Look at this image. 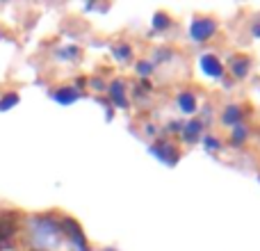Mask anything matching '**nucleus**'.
<instances>
[{
  "instance_id": "obj_1",
  "label": "nucleus",
  "mask_w": 260,
  "mask_h": 251,
  "mask_svg": "<svg viewBox=\"0 0 260 251\" xmlns=\"http://www.w3.org/2000/svg\"><path fill=\"white\" fill-rule=\"evenodd\" d=\"M32 229V244L39 251H55L59 249L64 235L59 231V222H55L53 217H37L30 222Z\"/></svg>"
},
{
  "instance_id": "obj_2",
  "label": "nucleus",
  "mask_w": 260,
  "mask_h": 251,
  "mask_svg": "<svg viewBox=\"0 0 260 251\" xmlns=\"http://www.w3.org/2000/svg\"><path fill=\"white\" fill-rule=\"evenodd\" d=\"M59 231H62L64 238H69L73 244H76L80 251H87V242H85V235H82L80 226H78L76 219H69V217H64L62 222H59Z\"/></svg>"
},
{
  "instance_id": "obj_3",
  "label": "nucleus",
  "mask_w": 260,
  "mask_h": 251,
  "mask_svg": "<svg viewBox=\"0 0 260 251\" xmlns=\"http://www.w3.org/2000/svg\"><path fill=\"white\" fill-rule=\"evenodd\" d=\"M215 30H217L215 21H210V18H194L192 25H189V39L197 41V44L206 41L215 35Z\"/></svg>"
},
{
  "instance_id": "obj_4",
  "label": "nucleus",
  "mask_w": 260,
  "mask_h": 251,
  "mask_svg": "<svg viewBox=\"0 0 260 251\" xmlns=\"http://www.w3.org/2000/svg\"><path fill=\"white\" fill-rule=\"evenodd\" d=\"M148 151H151L160 162H165L167 167L178 165V151H176V146H171V144H153Z\"/></svg>"
},
{
  "instance_id": "obj_5",
  "label": "nucleus",
  "mask_w": 260,
  "mask_h": 251,
  "mask_svg": "<svg viewBox=\"0 0 260 251\" xmlns=\"http://www.w3.org/2000/svg\"><path fill=\"white\" fill-rule=\"evenodd\" d=\"M199 64H201L203 73L210 76V78H221V73H224V64H221L215 55H201Z\"/></svg>"
},
{
  "instance_id": "obj_6",
  "label": "nucleus",
  "mask_w": 260,
  "mask_h": 251,
  "mask_svg": "<svg viewBox=\"0 0 260 251\" xmlns=\"http://www.w3.org/2000/svg\"><path fill=\"white\" fill-rule=\"evenodd\" d=\"M80 96L82 94H80V89H78V87H62V89L53 91V99L57 101L59 105H71V103H76Z\"/></svg>"
},
{
  "instance_id": "obj_7",
  "label": "nucleus",
  "mask_w": 260,
  "mask_h": 251,
  "mask_svg": "<svg viewBox=\"0 0 260 251\" xmlns=\"http://www.w3.org/2000/svg\"><path fill=\"white\" fill-rule=\"evenodd\" d=\"M201 130H203V123L199 121V119H192L187 125H183V130H180V137H183V142L192 144V142H197V139L201 137Z\"/></svg>"
},
{
  "instance_id": "obj_8",
  "label": "nucleus",
  "mask_w": 260,
  "mask_h": 251,
  "mask_svg": "<svg viewBox=\"0 0 260 251\" xmlns=\"http://www.w3.org/2000/svg\"><path fill=\"white\" fill-rule=\"evenodd\" d=\"M110 99H112V103L117 105V108H128V99H126V94H123L121 80H114L112 85H110Z\"/></svg>"
},
{
  "instance_id": "obj_9",
  "label": "nucleus",
  "mask_w": 260,
  "mask_h": 251,
  "mask_svg": "<svg viewBox=\"0 0 260 251\" xmlns=\"http://www.w3.org/2000/svg\"><path fill=\"white\" fill-rule=\"evenodd\" d=\"M178 108H180V112H185V114L197 112V99H194V94H189V91H180L178 94Z\"/></svg>"
},
{
  "instance_id": "obj_10",
  "label": "nucleus",
  "mask_w": 260,
  "mask_h": 251,
  "mask_svg": "<svg viewBox=\"0 0 260 251\" xmlns=\"http://www.w3.org/2000/svg\"><path fill=\"white\" fill-rule=\"evenodd\" d=\"M249 67H251V62H249L247 57H233V59H231V71H233L235 78H244V76H247Z\"/></svg>"
},
{
  "instance_id": "obj_11",
  "label": "nucleus",
  "mask_w": 260,
  "mask_h": 251,
  "mask_svg": "<svg viewBox=\"0 0 260 251\" xmlns=\"http://www.w3.org/2000/svg\"><path fill=\"white\" fill-rule=\"evenodd\" d=\"M221 121L226 125H240V121H242V110H240L238 105H229L226 112L221 114Z\"/></svg>"
},
{
  "instance_id": "obj_12",
  "label": "nucleus",
  "mask_w": 260,
  "mask_h": 251,
  "mask_svg": "<svg viewBox=\"0 0 260 251\" xmlns=\"http://www.w3.org/2000/svg\"><path fill=\"white\" fill-rule=\"evenodd\" d=\"M130 53H133V50H130L128 44H117V46H112V55H114L117 59H121V62H126V59L130 57Z\"/></svg>"
},
{
  "instance_id": "obj_13",
  "label": "nucleus",
  "mask_w": 260,
  "mask_h": 251,
  "mask_svg": "<svg viewBox=\"0 0 260 251\" xmlns=\"http://www.w3.org/2000/svg\"><path fill=\"white\" fill-rule=\"evenodd\" d=\"M169 25H171V21H169V16H167V14L157 12L155 16H153V27H155V30H167Z\"/></svg>"
},
{
  "instance_id": "obj_14",
  "label": "nucleus",
  "mask_w": 260,
  "mask_h": 251,
  "mask_svg": "<svg viewBox=\"0 0 260 251\" xmlns=\"http://www.w3.org/2000/svg\"><path fill=\"white\" fill-rule=\"evenodd\" d=\"M14 105H18V96L16 94H7L0 99V112H7V110H12Z\"/></svg>"
},
{
  "instance_id": "obj_15",
  "label": "nucleus",
  "mask_w": 260,
  "mask_h": 251,
  "mask_svg": "<svg viewBox=\"0 0 260 251\" xmlns=\"http://www.w3.org/2000/svg\"><path fill=\"white\" fill-rule=\"evenodd\" d=\"M14 235V224L12 222H0V242L3 240H9Z\"/></svg>"
},
{
  "instance_id": "obj_16",
  "label": "nucleus",
  "mask_w": 260,
  "mask_h": 251,
  "mask_svg": "<svg viewBox=\"0 0 260 251\" xmlns=\"http://www.w3.org/2000/svg\"><path fill=\"white\" fill-rule=\"evenodd\" d=\"M244 139H247V128H244V125H235L233 135H231V142L240 144V142H244Z\"/></svg>"
},
{
  "instance_id": "obj_17",
  "label": "nucleus",
  "mask_w": 260,
  "mask_h": 251,
  "mask_svg": "<svg viewBox=\"0 0 260 251\" xmlns=\"http://www.w3.org/2000/svg\"><path fill=\"white\" fill-rule=\"evenodd\" d=\"M57 57H59V59H76V57H78V48H76V46H69V48H59V50H57Z\"/></svg>"
},
{
  "instance_id": "obj_18",
  "label": "nucleus",
  "mask_w": 260,
  "mask_h": 251,
  "mask_svg": "<svg viewBox=\"0 0 260 251\" xmlns=\"http://www.w3.org/2000/svg\"><path fill=\"white\" fill-rule=\"evenodd\" d=\"M203 146H206L208 151H219V139L212 137V135H206V137H203Z\"/></svg>"
},
{
  "instance_id": "obj_19",
  "label": "nucleus",
  "mask_w": 260,
  "mask_h": 251,
  "mask_svg": "<svg viewBox=\"0 0 260 251\" xmlns=\"http://www.w3.org/2000/svg\"><path fill=\"white\" fill-rule=\"evenodd\" d=\"M137 71H139V76H148V73L153 71V64L151 62H139L137 64Z\"/></svg>"
},
{
  "instance_id": "obj_20",
  "label": "nucleus",
  "mask_w": 260,
  "mask_h": 251,
  "mask_svg": "<svg viewBox=\"0 0 260 251\" xmlns=\"http://www.w3.org/2000/svg\"><path fill=\"white\" fill-rule=\"evenodd\" d=\"M12 247H14V244L9 242V240H3V242H0V251H9Z\"/></svg>"
},
{
  "instance_id": "obj_21",
  "label": "nucleus",
  "mask_w": 260,
  "mask_h": 251,
  "mask_svg": "<svg viewBox=\"0 0 260 251\" xmlns=\"http://www.w3.org/2000/svg\"><path fill=\"white\" fill-rule=\"evenodd\" d=\"M91 87H96V89H103V82H101V80H91Z\"/></svg>"
},
{
  "instance_id": "obj_22",
  "label": "nucleus",
  "mask_w": 260,
  "mask_h": 251,
  "mask_svg": "<svg viewBox=\"0 0 260 251\" xmlns=\"http://www.w3.org/2000/svg\"><path fill=\"white\" fill-rule=\"evenodd\" d=\"M253 37H260V23L258 25H253Z\"/></svg>"
}]
</instances>
